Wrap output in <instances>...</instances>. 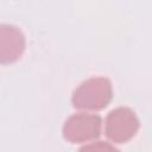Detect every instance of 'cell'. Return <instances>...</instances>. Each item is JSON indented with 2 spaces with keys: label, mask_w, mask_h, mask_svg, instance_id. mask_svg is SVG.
Masks as SVG:
<instances>
[{
  "label": "cell",
  "mask_w": 152,
  "mask_h": 152,
  "mask_svg": "<svg viewBox=\"0 0 152 152\" xmlns=\"http://www.w3.org/2000/svg\"><path fill=\"white\" fill-rule=\"evenodd\" d=\"M112 97V82L106 77H91L74 90L71 103L81 110H101L108 106Z\"/></svg>",
  "instance_id": "cell-1"
},
{
  "label": "cell",
  "mask_w": 152,
  "mask_h": 152,
  "mask_svg": "<svg viewBox=\"0 0 152 152\" xmlns=\"http://www.w3.org/2000/svg\"><path fill=\"white\" fill-rule=\"evenodd\" d=\"M139 126V119L131 108L118 107L108 113L104 122V133L112 142L124 144L137 134Z\"/></svg>",
  "instance_id": "cell-2"
},
{
  "label": "cell",
  "mask_w": 152,
  "mask_h": 152,
  "mask_svg": "<svg viewBox=\"0 0 152 152\" xmlns=\"http://www.w3.org/2000/svg\"><path fill=\"white\" fill-rule=\"evenodd\" d=\"M102 119L97 114L77 113L71 115L63 126V137L71 144H83L100 137Z\"/></svg>",
  "instance_id": "cell-3"
},
{
  "label": "cell",
  "mask_w": 152,
  "mask_h": 152,
  "mask_svg": "<svg viewBox=\"0 0 152 152\" xmlns=\"http://www.w3.org/2000/svg\"><path fill=\"white\" fill-rule=\"evenodd\" d=\"M25 48L26 39L19 27L0 24V64L17 62L24 53Z\"/></svg>",
  "instance_id": "cell-4"
}]
</instances>
